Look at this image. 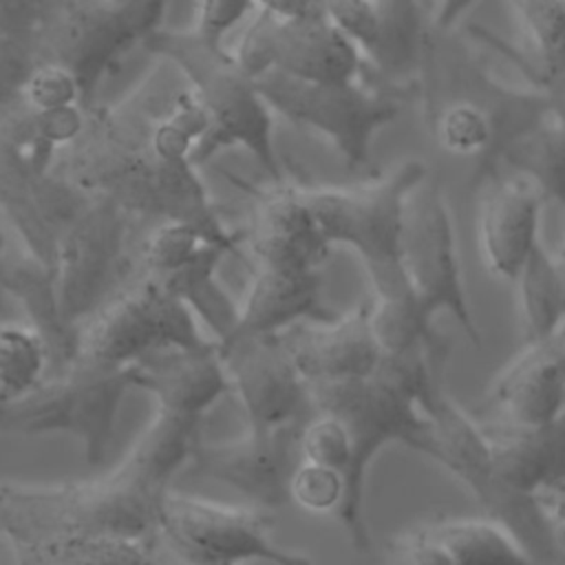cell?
Wrapping results in <instances>:
<instances>
[{
	"label": "cell",
	"instance_id": "obj_47",
	"mask_svg": "<svg viewBox=\"0 0 565 565\" xmlns=\"http://www.w3.org/2000/svg\"><path fill=\"white\" fill-rule=\"evenodd\" d=\"M554 260H556V267H558V271H561V276H563V282H565V238H563V243L558 245V249L554 252Z\"/></svg>",
	"mask_w": 565,
	"mask_h": 565
},
{
	"label": "cell",
	"instance_id": "obj_27",
	"mask_svg": "<svg viewBox=\"0 0 565 565\" xmlns=\"http://www.w3.org/2000/svg\"><path fill=\"white\" fill-rule=\"evenodd\" d=\"M380 15V42L369 57L373 68L391 84H408L426 64L430 20L419 0H375Z\"/></svg>",
	"mask_w": 565,
	"mask_h": 565
},
{
	"label": "cell",
	"instance_id": "obj_14",
	"mask_svg": "<svg viewBox=\"0 0 565 565\" xmlns=\"http://www.w3.org/2000/svg\"><path fill=\"white\" fill-rule=\"evenodd\" d=\"M216 347L230 380V393L238 397L249 428L302 422L313 411L309 384L280 333L227 338Z\"/></svg>",
	"mask_w": 565,
	"mask_h": 565
},
{
	"label": "cell",
	"instance_id": "obj_38",
	"mask_svg": "<svg viewBox=\"0 0 565 565\" xmlns=\"http://www.w3.org/2000/svg\"><path fill=\"white\" fill-rule=\"evenodd\" d=\"M35 64L31 38L0 33V106L22 95Z\"/></svg>",
	"mask_w": 565,
	"mask_h": 565
},
{
	"label": "cell",
	"instance_id": "obj_48",
	"mask_svg": "<svg viewBox=\"0 0 565 565\" xmlns=\"http://www.w3.org/2000/svg\"><path fill=\"white\" fill-rule=\"evenodd\" d=\"M7 252H9V247H7V241L0 232V278H2V267H4V260H7ZM0 296H2V289H0Z\"/></svg>",
	"mask_w": 565,
	"mask_h": 565
},
{
	"label": "cell",
	"instance_id": "obj_18",
	"mask_svg": "<svg viewBox=\"0 0 565 565\" xmlns=\"http://www.w3.org/2000/svg\"><path fill=\"white\" fill-rule=\"evenodd\" d=\"M490 419L539 426L565 411V353L552 335L525 342L523 349L490 380L486 391Z\"/></svg>",
	"mask_w": 565,
	"mask_h": 565
},
{
	"label": "cell",
	"instance_id": "obj_25",
	"mask_svg": "<svg viewBox=\"0 0 565 565\" xmlns=\"http://www.w3.org/2000/svg\"><path fill=\"white\" fill-rule=\"evenodd\" d=\"M494 170L525 177L539 188L545 203H556L565 212V121L550 102L534 124L497 143L481 159L475 179Z\"/></svg>",
	"mask_w": 565,
	"mask_h": 565
},
{
	"label": "cell",
	"instance_id": "obj_44",
	"mask_svg": "<svg viewBox=\"0 0 565 565\" xmlns=\"http://www.w3.org/2000/svg\"><path fill=\"white\" fill-rule=\"evenodd\" d=\"M479 0H435L428 15L433 33H448Z\"/></svg>",
	"mask_w": 565,
	"mask_h": 565
},
{
	"label": "cell",
	"instance_id": "obj_46",
	"mask_svg": "<svg viewBox=\"0 0 565 565\" xmlns=\"http://www.w3.org/2000/svg\"><path fill=\"white\" fill-rule=\"evenodd\" d=\"M154 565H190L181 561L177 554H172L159 539H157V550H154Z\"/></svg>",
	"mask_w": 565,
	"mask_h": 565
},
{
	"label": "cell",
	"instance_id": "obj_9",
	"mask_svg": "<svg viewBox=\"0 0 565 565\" xmlns=\"http://www.w3.org/2000/svg\"><path fill=\"white\" fill-rule=\"evenodd\" d=\"M274 516L170 490L161 503L157 539L190 565H313L274 541Z\"/></svg>",
	"mask_w": 565,
	"mask_h": 565
},
{
	"label": "cell",
	"instance_id": "obj_34",
	"mask_svg": "<svg viewBox=\"0 0 565 565\" xmlns=\"http://www.w3.org/2000/svg\"><path fill=\"white\" fill-rule=\"evenodd\" d=\"M205 241L210 238L190 223H183V221L157 223L141 249L143 276L157 278L172 271L183 260H188Z\"/></svg>",
	"mask_w": 565,
	"mask_h": 565
},
{
	"label": "cell",
	"instance_id": "obj_5",
	"mask_svg": "<svg viewBox=\"0 0 565 565\" xmlns=\"http://www.w3.org/2000/svg\"><path fill=\"white\" fill-rule=\"evenodd\" d=\"M313 411L335 415L351 439V475L347 497L335 514L355 552L371 547V534L364 519L366 475L375 457L393 444L417 450L428 419L422 406L386 377L371 373L366 377L333 380L309 384Z\"/></svg>",
	"mask_w": 565,
	"mask_h": 565
},
{
	"label": "cell",
	"instance_id": "obj_23",
	"mask_svg": "<svg viewBox=\"0 0 565 565\" xmlns=\"http://www.w3.org/2000/svg\"><path fill=\"white\" fill-rule=\"evenodd\" d=\"M333 318L335 313L322 298L320 271L252 267L245 302L227 338L282 333L302 322H327Z\"/></svg>",
	"mask_w": 565,
	"mask_h": 565
},
{
	"label": "cell",
	"instance_id": "obj_17",
	"mask_svg": "<svg viewBox=\"0 0 565 565\" xmlns=\"http://www.w3.org/2000/svg\"><path fill=\"white\" fill-rule=\"evenodd\" d=\"M477 236L490 274L514 280L541 243L543 194L525 177L494 170L475 179Z\"/></svg>",
	"mask_w": 565,
	"mask_h": 565
},
{
	"label": "cell",
	"instance_id": "obj_33",
	"mask_svg": "<svg viewBox=\"0 0 565 565\" xmlns=\"http://www.w3.org/2000/svg\"><path fill=\"white\" fill-rule=\"evenodd\" d=\"M300 459L338 470L349 486L353 452L344 424L324 411H311L300 430Z\"/></svg>",
	"mask_w": 565,
	"mask_h": 565
},
{
	"label": "cell",
	"instance_id": "obj_30",
	"mask_svg": "<svg viewBox=\"0 0 565 565\" xmlns=\"http://www.w3.org/2000/svg\"><path fill=\"white\" fill-rule=\"evenodd\" d=\"M534 60L519 66L527 79L565 75V11L561 0H508Z\"/></svg>",
	"mask_w": 565,
	"mask_h": 565
},
{
	"label": "cell",
	"instance_id": "obj_50",
	"mask_svg": "<svg viewBox=\"0 0 565 565\" xmlns=\"http://www.w3.org/2000/svg\"><path fill=\"white\" fill-rule=\"evenodd\" d=\"M554 338L558 340V344H561V349H563V353H565V322H563L561 329L554 333Z\"/></svg>",
	"mask_w": 565,
	"mask_h": 565
},
{
	"label": "cell",
	"instance_id": "obj_37",
	"mask_svg": "<svg viewBox=\"0 0 565 565\" xmlns=\"http://www.w3.org/2000/svg\"><path fill=\"white\" fill-rule=\"evenodd\" d=\"M324 15L371 57L380 42V15L375 0H324Z\"/></svg>",
	"mask_w": 565,
	"mask_h": 565
},
{
	"label": "cell",
	"instance_id": "obj_1",
	"mask_svg": "<svg viewBox=\"0 0 565 565\" xmlns=\"http://www.w3.org/2000/svg\"><path fill=\"white\" fill-rule=\"evenodd\" d=\"M203 417L157 408L126 457L93 479L0 483V530L22 558L106 539H157L172 479L188 463Z\"/></svg>",
	"mask_w": 565,
	"mask_h": 565
},
{
	"label": "cell",
	"instance_id": "obj_28",
	"mask_svg": "<svg viewBox=\"0 0 565 565\" xmlns=\"http://www.w3.org/2000/svg\"><path fill=\"white\" fill-rule=\"evenodd\" d=\"M419 525L457 565H536L519 536L492 516H439Z\"/></svg>",
	"mask_w": 565,
	"mask_h": 565
},
{
	"label": "cell",
	"instance_id": "obj_40",
	"mask_svg": "<svg viewBox=\"0 0 565 565\" xmlns=\"http://www.w3.org/2000/svg\"><path fill=\"white\" fill-rule=\"evenodd\" d=\"M35 121L44 143L55 150L57 146H71L84 132L86 108L77 104L55 110H35Z\"/></svg>",
	"mask_w": 565,
	"mask_h": 565
},
{
	"label": "cell",
	"instance_id": "obj_42",
	"mask_svg": "<svg viewBox=\"0 0 565 565\" xmlns=\"http://www.w3.org/2000/svg\"><path fill=\"white\" fill-rule=\"evenodd\" d=\"M53 0H0V33L31 38Z\"/></svg>",
	"mask_w": 565,
	"mask_h": 565
},
{
	"label": "cell",
	"instance_id": "obj_22",
	"mask_svg": "<svg viewBox=\"0 0 565 565\" xmlns=\"http://www.w3.org/2000/svg\"><path fill=\"white\" fill-rule=\"evenodd\" d=\"M481 430L501 479L521 494L541 492L565 481V411L547 424L521 426L486 417Z\"/></svg>",
	"mask_w": 565,
	"mask_h": 565
},
{
	"label": "cell",
	"instance_id": "obj_19",
	"mask_svg": "<svg viewBox=\"0 0 565 565\" xmlns=\"http://www.w3.org/2000/svg\"><path fill=\"white\" fill-rule=\"evenodd\" d=\"M307 384L366 377L380 362L371 329V302L327 322H302L280 333Z\"/></svg>",
	"mask_w": 565,
	"mask_h": 565
},
{
	"label": "cell",
	"instance_id": "obj_51",
	"mask_svg": "<svg viewBox=\"0 0 565 565\" xmlns=\"http://www.w3.org/2000/svg\"><path fill=\"white\" fill-rule=\"evenodd\" d=\"M110 2H115V4H126V2H130V0H110Z\"/></svg>",
	"mask_w": 565,
	"mask_h": 565
},
{
	"label": "cell",
	"instance_id": "obj_29",
	"mask_svg": "<svg viewBox=\"0 0 565 565\" xmlns=\"http://www.w3.org/2000/svg\"><path fill=\"white\" fill-rule=\"evenodd\" d=\"M514 282L519 285L523 340L552 338L565 322V282L554 254L545 249L543 241L534 247Z\"/></svg>",
	"mask_w": 565,
	"mask_h": 565
},
{
	"label": "cell",
	"instance_id": "obj_3",
	"mask_svg": "<svg viewBox=\"0 0 565 565\" xmlns=\"http://www.w3.org/2000/svg\"><path fill=\"white\" fill-rule=\"evenodd\" d=\"M143 46L181 68L210 117V130L196 143L192 163L205 161L218 148L243 146L267 174L280 179L271 108L236 55L196 29H159L143 40Z\"/></svg>",
	"mask_w": 565,
	"mask_h": 565
},
{
	"label": "cell",
	"instance_id": "obj_8",
	"mask_svg": "<svg viewBox=\"0 0 565 565\" xmlns=\"http://www.w3.org/2000/svg\"><path fill=\"white\" fill-rule=\"evenodd\" d=\"M210 342L196 316L177 296L141 276L79 324L75 360L119 369L157 351L196 349Z\"/></svg>",
	"mask_w": 565,
	"mask_h": 565
},
{
	"label": "cell",
	"instance_id": "obj_15",
	"mask_svg": "<svg viewBox=\"0 0 565 565\" xmlns=\"http://www.w3.org/2000/svg\"><path fill=\"white\" fill-rule=\"evenodd\" d=\"M31 40L38 62L62 64L77 77L84 106L110 62L137 42L110 0H53Z\"/></svg>",
	"mask_w": 565,
	"mask_h": 565
},
{
	"label": "cell",
	"instance_id": "obj_35",
	"mask_svg": "<svg viewBox=\"0 0 565 565\" xmlns=\"http://www.w3.org/2000/svg\"><path fill=\"white\" fill-rule=\"evenodd\" d=\"M347 497L344 477L338 470L302 461L296 466L289 483V499L307 512L338 514Z\"/></svg>",
	"mask_w": 565,
	"mask_h": 565
},
{
	"label": "cell",
	"instance_id": "obj_24",
	"mask_svg": "<svg viewBox=\"0 0 565 565\" xmlns=\"http://www.w3.org/2000/svg\"><path fill=\"white\" fill-rule=\"evenodd\" d=\"M0 289L20 302L26 322L46 340L51 353L49 373L68 366L77 355L79 329L64 318L55 269L31 256L26 249L18 254L7 252Z\"/></svg>",
	"mask_w": 565,
	"mask_h": 565
},
{
	"label": "cell",
	"instance_id": "obj_13",
	"mask_svg": "<svg viewBox=\"0 0 565 565\" xmlns=\"http://www.w3.org/2000/svg\"><path fill=\"white\" fill-rule=\"evenodd\" d=\"M302 422L249 428L247 433L221 441H194L190 472L218 481L263 510L280 508L289 501V483L300 463Z\"/></svg>",
	"mask_w": 565,
	"mask_h": 565
},
{
	"label": "cell",
	"instance_id": "obj_6",
	"mask_svg": "<svg viewBox=\"0 0 565 565\" xmlns=\"http://www.w3.org/2000/svg\"><path fill=\"white\" fill-rule=\"evenodd\" d=\"M428 428L415 452L439 463L481 505L486 516L508 525L536 565H558V545L536 497L510 488L494 468L481 424L444 386L424 408Z\"/></svg>",
	"mask_w": 565,
	"mask_h": 565
},
{
	"label": "cell",
	"instance_id": "obj_4",
	"mask_svg": "<svg viewBox=\"0 0 565 565\" xmlns=\"http://www.w3.org/2000/svg\"><path fill=\"white\" fill-rule=\"evenodd\" d=\"M428 177V168L408 159L384 177L349 188H300L327 243L351 247L371 280L373 298L415 296L402 267L406 203Z\"/></svg>",
	"mask_w": 565,
	"mask_h": 565
},
{
	"label": "cell",
	"instance_id": "obj_39",
	"mask_svg": "<svg viewBox=\"0 0 565 565\" xmlns=\"http://www.w3.org/2000/svg\"><path fill=\"white\" fill-rule=\"evenodd\" d=\"M391 565H457L446 547L422 525L397 534L388 543Z\"/></svg>",
	"mask_w": 565,
	"mask_h": 565
},
{
	"label": "cell",
	"instance_id": "obj_21",
	"mask_svg": "<svg viewBox=\"0 0 565 565\" xmlns=\"http://www.w3.org/2000/svg\"><path fill=\"white\" fill-rule=\"evenodd\" d=\"M135 391L148 393L157 408L203 417L223 395L230 380L212 340L196 349L157 351L132 364Z\"/></svg>",
	"mask_w": 565,
	"mask_h": 565
},
{
	"label": "cell",
	"instance_id": "obj_2",
	"mask_svg": "<svg viewBox=\"0 0 565 565\" xmlns=\"http://www.w3.org/2000/svg\"><path fill=\"white\" fill-rule=\"evenodd\" d=\"M62 179L126 214L190 223L230 254L236 252V236L210 203L194 163L163 159L152 146V126L139 117L86 113L84 132L71 143Z\"/></svg>",
	"mask_w": 565,
	"mask_h": 565
},
{
	"label": "cell",
	"instance_id": "obj_16",
	"mask_svg": "<svg viewBox=\"0 0 565 565\" xmlns=\"http://www.w3.org/2000/svg\"><path fill=\"white\" fill-rule=\"evenodd\" d=\"M126 212L115 203L93 196L84 212L64 232L57 258L55 280L64 318L79 324L99 309L124 247Z\"/></svg>",
	"mask_w": 565,
	"mask_h": 565
},
{
	"label": "cell",
	"instance_id": "obj_11",
	"mask_svg": "<svg viewBox=\"0 0 565 565\" xmlns=\"http://www.w3.org/2000/svg\"><path fill=\"white\" fill-rule=\"evenodd\" d=\"M402 267L424 313L430 320L450 316L479 347L481 333L463 287L452 214L441 185L428 177L406 203Z\"/></svg>",
	"mask_w": 565,
	"mask_h": 565
},
{
	"label": "cell",
	"instance_id": "obj_52",
	"mask_svg": "<svg viewBox=\"0 0 565 565\" xmlns=\"http://www.w3.org/2000/svg\"><path fill=\"white\" fill-rule=\"evenodd\" d=\"M561 7H563V11H565V0H561Z\"/></svg>",
	"mask_w": 565,
	"mask_h": 565
},
{
	"label": "cell",
	"instance_id": "obj_31",
	"mask_svg": "<svg viewBox=\"0 0 565 565\" xmlns=\"http://www.w3.org/2000/svg\"><path fill=\"white\" fill-rule=\"evenodd\" d=\"M51 371L46 340L26 322L0 324V397L9 404L31 393Z\"/></svg>",
	"mask_w": 565,
	"mask_h": 565
},
{
	"label": "cell",
	"instance_id": "obj_20",
	"mask_svg": "<svg viewBox=\"0 0 565 565\" xmlns=\"http://www.w3.org/2000/svg\"><path fill=\"white\" fill-rule=\"evenodd\" d=\"M254 267L320 271L327 243L300 188H276L260 199L247 234Z\"/></svg>",
	"mask_w": 565,
	"mask_h": 565
},
{
	"label": "cell",
	"instance_id": "obj_12",
	"mask_svg": "<svg viewBox=\"0 0 565 565\" xmlns=\"http://www.w3.org/2000/svg\"><path fill=\"white\" fill-rule=\"evenodd\" d=\"M364 55L327 18H278L260 11L245 31L236 60L252 77L278 71L307 82H358Z\"/></svg>",
	"mask_w": 565,
	"mask_h": 565
},
{
	"label": "cell",
	"instance_id": "obj_49",
	"mask_svg": "<svg viewBox=\"0 0 565 565\" xmlns=\"http://www.w3.org/2000/svg\"><path fill=\"white\" fill-rule=\"evenodd\" d=\"M7 411H9V402L0 397V430H4V422H7Z\"/></svg>",
	"mask_w": 565,
	"mask_h": 565
},
{
	"label": "cell",
	"instance_id": "obj_7",
	"mask_svg": "<svg viewBox=\"0 0 565 565\" xmlns=\"http://www.w3.org/2000/svg\"><path fill=\"white\" fill-rule=\"evenodd\" d=\"M130 391H135L132 364L106 369L75 360L11 402L4 430L26 437L68 435L82 446L86 463L99 468L108 457L119 408Z\"/></svg>",
	"mask_w": 565,
	"mask_h": 565
},
{
	"label": "cell",
	"instance_id": "obj_36",
	"mask_svg": "<svg viewBox=\"0 0 565 565\" xmlns=\"http://www.w3.org/2000/svg\"><path fill=\"white\" fill-rule=\"evenodd\" d=\"M22 97L35 110H55L64 106H84L82 86L77 77L53 62H38L22 88ZM86 108V106H84Z\"/></svg>",
	"mask_w": 565,
	"mask_h": 565
},
{
	"label": "cell",
	"instance_id": "obj_26",
	"mask_svg": "<svg viewBox=\"0 0 565 565\" xmlns=\"http://www.w3.org/2000/svg\"><path fill=\"white\" fill-rule=\"evenodd\" d=\"M230 254L223 245L205 241L188 260L163 276H148L157 280L163 289L177 296L196 320L205 322L214 342L227 338L238 320V307L223 289L216 278L223 256Z\"/></svg>",
	"mask_w": 565,
	"mask_h": 565
},
{
	"label": "cell",
	"instance_id": "obj_41",
	"mask_svg": "<svg viewBox=\"0 0 565 565\" xmlns=\"http://www.w3.org/2000/svg\"><path fill=\"white\" fill-rule=\"evenodd\" d=\"M256 4V0H201V15L196 31L212 42L223 35Z\"/></svg>",
	"mask_w": 565,
	"mask_h": 565
},
{
	"label": "cell",
	"instance_id": "obj_10",
	"mask_svg": "<svg viewBox=\"0 0 565 565\" xmlns=\"http://www.w3.org/2000/svg\"><path fill=\"white\" fill-rule=\"evenodd\" d=\"M254 82L271 110L327 137L351 170L369 163L375 135L391 126L404 106L395 93L360 82L322 84L278 71Z\"/></svg>",
	"mask_w": 565,
	"mask_h": 565
},
{
	"label": "cell",
	"instance_id": "obj_32",
	"mask_svg": "<svg viewBox=\"0 0 565 565\" xmlns=\"http://www.w3.org/2000/svg\"><path fill=\"white\" fill-rule=\"evenodd\" d=\"M433 130L437 143L448 154L468 159L488 157L497 139L490 110L472 97H459L444 104L433 119Z\"/></svg>",
	"mask_w": 565,
	"mask_h": 565
},
{
	"label": "cell",
	"instance_id": "obj_43",
	"mask_svg": "<svg viewBox=\"0 0 565 565\" xmlns=\"http://www.w3.org/2000/svg\"><path fill=\"white\" fill-rule=\"evenodd\" d=\"M536 501L552 525V532L558 545V565H563L565 563V481L541 492Z\"/></svg>",
	"mask_w": 565,
	"mask_h": 565
},
{
	"label": "cell",
	"instance_id": "obj_45",
	"mask_svg": "<svg viewBox=\"0 0 565 565\" xmlns=\"http://www.w3.org/2000/svg\"><path fill=\"white\" fill-rule=\"evenodd\" d=\"M265 11L278 18H320L324 15V0H256Z\"/></svg>",
	"mask_w": 565,
	"mask_h": 565
}]
</instances>
